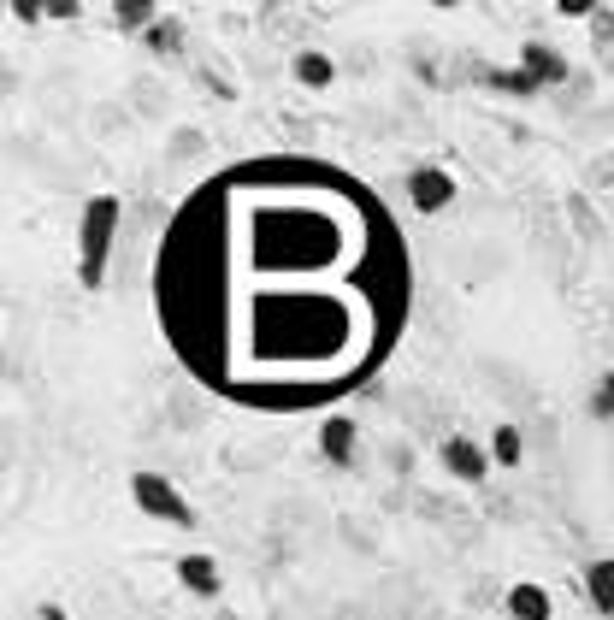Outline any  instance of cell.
<instances>
[{
    "mask_svg": "<svg viewBox=\"0 0 614 620\" xmlns=\"http://www.w3.org/2000/svg\"><path fill=\"white\" fill-rule=\"evenodd\" d=\"M408 302L414 260L390 207L355 172L302 154L237 160L195 184L154 260L172 355L260 414L361 390L390 361Z\"/></svg>",
    "mask_w": 614,
    "mask_h": 620,
    "instance_id": "cell-1",
    "label": "cell"
},
{
    "mask_svg": "<svg viewBox=\"0 0 614 620\" xmlns=\"http://www.w3.org/2000/svg\"><path fill=\"white\" fill-rule=\"evenodd\" d=\"M113 231H119V195H95V201L83 207V260H77V278H83V284H101Z\"/></svg>",
    "mask_w": 614,
    "mask_h": 620,
    "instance_id": "cell-2",
    "label": "cell"
},
{
    "mask_svg": "<svg viewBox=\"0 0 614 620\" xmlns=\"http://www.w3.org/2000/svg\"><path fill=\"white\" fill-rule=\"evenodd\" d=\"M130 496H136V508H142V514H154V520L195 526V508L184 502V491H178L172 479H160V473H136V479H130Z\"/></svg>",
    "mask_w": 614,
    "mask_h": 620,
    "instance_id": "cell-3",
    "label": "cell"
},
{
    "mask_svg": "<svg viewBox=\"0 0 614 620\" xmlns=\"http://www.w3.org/2000/svg\"><path fill=\"white\" fill-rule=\"evenodd\" d=\"M408 201H414L420 213H443V207L455 201V178H449L443 166H420V172L408 178Z\"/></svg>",
    "mask_w": 614,
    "mask_h": 620,
    "instance_id": "cell-4",
    "label": "cell"
},
{
    "mask_svg": "<svg viewBox=\"0 0 614 620\" xmlns=\"http://www.w3.org/2000/svg\"><path fill=\"white\" fill-rule=\"evenodd\" d=\"M443 467H449L461 485H479V479L491 473V455H485L473 437H449V443H443Z\"/></svg>",
    "mask_w": 614,
    "mask_h": 620,
    "instance_id": "cell-5",
    "label": "cell"
},
{
    "mask_svg": "<svg viewBox=\"0 0 614 620\" xmlns=\"http://www.w3.org/2000/svg\"><path fill=\"white\" fill-rule=\"evenodd\" d=\"M319 455L343 467V461L355 455V420H343V414H331V420L319 426Z\"/></svg>",
    "mask_w": 614,
    "mask_h": 620,
    "instance_id": "cell-6",
    "label": "cell"
},
{
    "mask_svg": "<svg viewBox=\"0 0 614 620\" xmlns=\"http://www.w3.org/2000/svg\"><path fill=\"white\" fill-rule=\"evenodd\" d=\"M178 579H184L195 597H219V561L213 556H184L178 561Z\"/></svg>",
    "mask_w": 614,
    "mask_h": 620,
    "instance_id": "cell-7",
    "label": "cell"
},
{
    "mask_svg": "<svg viewBox=\"0 0 614 620\" xmlns=\"http://www.w3.org/2000/svg\"><path fill=\"white\" fill-rule=\"evenodd\" d=\"M520 71H526V77H532L538 89H544V83H561V77H567V65L555 60L544 42H526V54H520Z\"/></svg>",
    "mask_w": 614,
    "mask_h": 620,
    "instance_id": "cell-8",
    "label": "cell"
},
{
    "mask_svg": "<svg viewBox=\"0 0 614 620\" xmlns=\"http://www.w3.org/2000/svg\"><path fill=\"white\" fill-rule=\"evenodd\" d=\"M508 609H514V620H550V591L544 585H514Z\"/></svg>",
    "mask_w": 614,
    "mask_h": 620,
    "instance_id": "cell-9",
    "label": "cell"
},
{
    "mask_svg": "<svg viewBox=\"0 0 614 620\" xmlns=\"http://www.w3.org/2000/svg\"><path fill=\"white\" fill-rule=\"evenodd\" d=\"M585 591H591V603H597V609H609V615H614V561H591Z\"/></svg>",
    "mask_w": 614,
    "mask_h": 620,
    "instance_id": "cell-10",
    "label": "cell"
},
{
    "mask_svg": "<svg viewBox=\"0 0 614 620\" xmlns=\"http://www.w3.org/2000/svg\"><path fill=\"white\" fill-rule=\"evenodd\" d=\"M296 77H302L307 89H325V83L337 77V65L325 60V54H302V60H296Z\"/></svg>",
    "mask_w": 614,
    "mask_h": 620,
    "instance_id": "cell-11",
    "label": "cell"
},
{
    "mask_svg": "<svg viewBox=\"0 0 614 620\" xmlns=\"http://www.w3.org/2000/svg\"><path fill=\"white\" fill-rule=\"evenodd\" d=\"M491 455L502 461V467H514V461H520V432H514V426H496V437H491Z\"/></svg>",
    "mask_w": 614,
    "mask_h": 620,
    "instance_id": "cell-12",
    "label": "cell"
},
{
    "mask_svg": "<svg viewBox=\"0 0 614 620\" xmlns=\"http://www.w3.org/2000/svg\"><path fill=\"white\" fill-rule=\"evenodd\" d=\"M491 83H496V89H508V95H532V89H538V83H532L526 71H496Z\"/></svg>",
    "mask_w": 614,
    "mask_h": 620,
    "instance_id": "cell-13",
    "label": "cell"
},
{
    "mask_svg": "<svg viewBox=\"0 0 614 620\" xmlns=\"http://www.w3.org/2000/svg\"><path fill=\"white\" fill-rule=\"evenodd\" d=\"M113 18H119L124 30H136V24H148V18H154V6H142V0H130V6H119V12H113Z\"/></svg>",
    "mask_w": 614,
    "mask_h": 620,
    "instance_id": "cell-14",
    "label": "cell"
},
{
    "mask_svg": "<svg viewBox=\"0 0 614 620\" xmlns=\"http://www.w3.org/2000/svg\"><path fill=\"white\" fill-rule=\"evenodd\" d=\"M614 414V372L603 378V390H597V420H609Z\"/></svg>",
    "mask_w": 614,
    "mask_h": 620,
    "instance_id": "cell-15",
    "label": "cell"
}]
</instances>
